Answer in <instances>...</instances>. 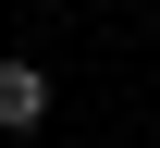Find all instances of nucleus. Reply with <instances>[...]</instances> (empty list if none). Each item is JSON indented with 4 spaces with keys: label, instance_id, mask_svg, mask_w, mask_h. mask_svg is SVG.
<instances>
[{
    "label": "nucleus",
    "instance_id": "1",
    "mask_svg": "<svg viewBox=\"0 0 160 148\" xmlns=\"http://www.w3.org/2000/svg\"><path fill=\"white\" fill-rule=\"evenodd\" d=\"M49 124V74L37 62H0V136H37Z\"/></svg>",
    "mask_w": 160,
    "mask_h": 148
}]
</instances>
